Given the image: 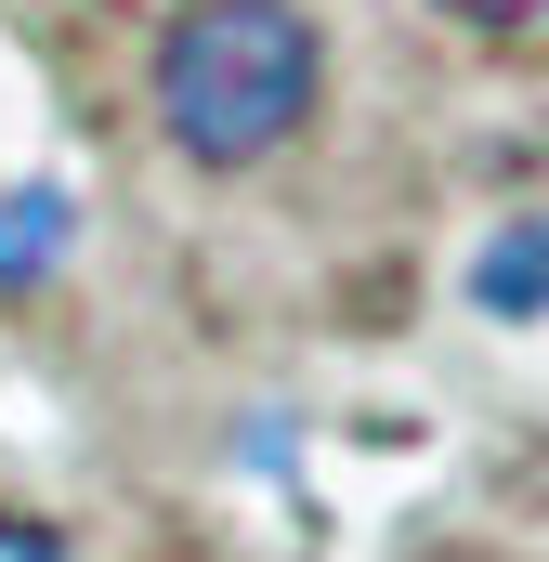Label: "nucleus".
<instances>
[{
  "label": "nucleus",
  "instance_id": "1",
  "mask_svg": "<svg viewBox=\"0 0 549 562\" xmlns=\"http://www.w3.org/2000/svg\"><path fill=\"white\" fill-rule=\"evenodd\" d=\"M314 26L288 0H197L157 40V132L197 170H249L314 119Z\"/></svg>",
  "mask_w": 549,
  "mask_h": 562
},
{
  "label": "nucleus",
  "instance_id": "2",
  "mask_svg": "<svg viewBox=\"0 0 549 562\" xmlns=\"http://www.w3.org/2000/svg\"><path fill=\"white\" fill-rule=\"evenodd\" d=\"M471 301L484 314H549V223H497L484 262H471Z\"/></svg>",
  "mask_w": 549,
  "mask_h": 562
},
{
  "label": "nucleus",
  "instance_id": "3",
  "mask_svg": "<svg viewBox=\"0 0 549 562\" xmlns=\"http://www.w3.org/2000/svg\"><path fill=\"white\" fill-rule=\"evenodd\" d=\"M53 262H66V196L53 183H13L0 196V288H40Z\"/></svg>",
  "mask_w": 549,
  "mask_h": 562
},
{
  "label": "nucleus",
  "instance_id": "4",
  "mask_svg": "<svg viewBox=\"0 0 549 562\" xmlns=\"http://www.w3.org/2000/svg\"><path fill=\"white\" fill-rule=\"evenodd\" d=\"M458 26H524V13H549V0H445Z\"/></svg>",
  "mask_w": 549,
  "mask_h": 562
},
{
  "label": "nucleus",
  "instance_id": "5",
  "mask_svg": "<svg viewBox=\"0 0 549 562\" xmlns=\"http://www.w3.org/2000/svg\"><path fill=\"white\" fill-rule=\"evenodd\" d=\"M0 562H66V550H53L40 524H0Z\"/></svg>",
  "mask_w": 549,
  "mask_h": 562
}]
</instances>
